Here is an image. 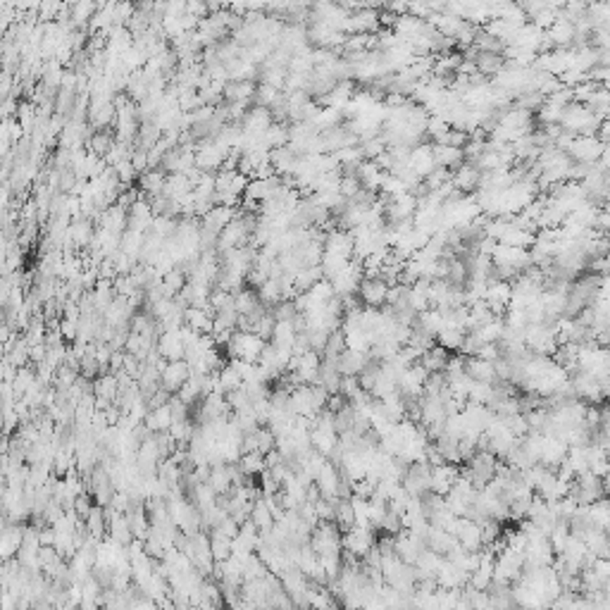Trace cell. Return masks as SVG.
I'll use <instances>...</instances> for the list:
<instances>
[{
    "label": "cell",
    "instance_id": "cell-1",
    "mask_svg": "<svg viewBox=\"0 0 610 610\" xmlns=\"http://www.w3.org/2000/svg\"><path fill=\"white\" fill-rule=\"evenodd\" d=\"M265 338L258 336L255 331H241L236 329L227 346V353H229V360H246V362H258L260 358L262 348H265Z\"/></svg>",
    "mask_w": 610,
    "mask_h": 610
},
{
    "label": "cell",
    "instance_id": "cell-2",
    "mask_svg": "<svg viewBox=\"0 0 610 610\" xmlns=\"http://www.w3.org/2000/svg\"><path fill=\"white\" fill-rule=\"evenodd\" d=\"M603 494H606V486H603V477H599V474H594L591 470L577 474L575 482H572L570 486V496L577 498L582 505H589L594 501H599V498H603Z\"/></svg>",
    "mask_w": 610,
    "mask_h": 610
},
{
    "label": "cell",
    "instance_id": "cell-3",
    "mask_svg": "<svg viewBox=\"0 0 610 610\" xmlns=\"http://www.w3.org/2000/svg\"><path fill=\"white\" fill-rule=\"evenodd\" d=\"M400 482H403L410 496H424L427 491H431V463L429 460H415V463H410L405 467Z\"/></svg>",
    "mask_w": 610,
    "mask_h": 610
},
{
    "label": "cell",
    "instance_id": "cell-4",
    "mask_svg": "<svg viewBox=\"0 0 610 610\" xmlns=\"http://www.w3.org/2000/svg\"><path fill=\"white\" fill-rule=\"evenodd\" d=\"M570 384L575 389V396L582 400H589V403H596V400L606 398V389H603V381L596 377V374L587 372V369H575L570 374Z\"/></svg>",
    "mask_w": 610,
    "mask_h": 610
},
{
    "label": "cell",
    "instance_id": "cell-5",
    "mask_svg": "<svg viewBox=\"0 0 610 610\" xmlns=\"http://www.w3.org/2000/svg\"><path fill=\"white\" fill-rule=\"evenodd\" d=\"M429 369L422 365V362H415V365H410L408 369H403V374H400L398 379V391L403 398H420L424 396V384H427L429 379Z\"/></svg>",
    "mask_w": 610,
    "mask_h": 610
},
{
    "label": "cell",
    "instance_id": "cell-6",
    "mask_svg": "<svg viewBox=\"0 0 610 610\" xmlns=\"http://www.w3.org/2000/svg\"><path fill=\"white\" fill-rule=\"evenodd\" d=\"M372 546H377V539H374V529L372 527L355 525L353 529L343 532V551L353 553V556L365 558Z\"/></svg>",
    "mask_w": 610,
    "mask_h": 610
},
{
    "label": "cell",
    "instance_id": "cell-7",
    "mask_svg": "<svg viewBox=\"0 0 610 610\" xmlns=\"http://www.w3.org/2000/svg\"><path fill=\"white\" fill-rule=\"evenodd\" d=\"M389 284H386L381 277H362L360 286H358V298L362 300V305L367 307H381L386 305V298H389Z\"/></svg>",
    "mask_w": 610,
    "mask_h": 610
},
{
    "label": "cell",
    "instance_id": "cell-8",
    "mask_svg": "<svg viewBox=\"0 0 610 610\" xmlns=\"http://www.w3.org/2000/svg\"><path fill=\"white\" fill-rule=\"evenodd\" d=\"M191 374H193V369H191L186 358H182V360H167V365L163 367V374H160V384H163L167 391L177 393V391H179L182 386L189 381Z\"/></svg>",
    "mask_w": 610,
    "mask_h": 610
},
{
    "label": "cell",
    "instance_id": "cell-9",
    "mask_svg": "<svg viewBox=\"0 0 610 610\" xmlns=\"http://www.w3.org/2000/svg\"><path fill=\"white\" fill-rule=\"evenodd\" d=\"M603 153V144L599 136H575L568 148V155L575 163H599Z\"/></svg>",
    "mask_w": 610,
    "mask_h": 610
},
{
    "label": "cell",
    "instance_id": "cell-10",
    "mask_svg": "<svg viewBox=\"0 0 610 610\" xmlns=\"http://www.w3.org/2000/svg\"><path fill=\"white\" fill-rule=\"evenodd\" d=\"M482 177H484V172L479 170L477 165L463 163L458 170H453L451 182H453V186L460 191V193L472 196V193H477L479 186H482Z\"/></svg>",
    "mask_w": 610,
    "mask_h": 610
},
{
    "label": "cell",
    "instance_id": "cell-11",
    "mask_svg": "<svg viewBox=\"0 0 610 610\" xmlns=\"http://www.w3.org/2000/svg\"><path fill=\"white\" fill-rule=\"evenodd\" d=\"M568 451L570 446L565 443L560 436H551V434H544V443H541V455H539V463L546 465L548 470H558V465L568 458Z\"/></svg>",
    "mask_w": 610,
    "mask_h": 610
},
{
    "label": "cell",
    "instance_id": "cell-12",
    "mask_svg": "<svg viewBox=\"0 0 610 610\" xmlns=\"http://www.w3.org/2000/svg\"><path fill=\"white\" fill-rule=\"evenodd\" d=\"M155 346H158V353L163 355L165 360H182L184 355H186V343H184L179 329L160 331Z\"/></svg>",
    "mask_w": 610,
    "mask_h": 610
},
{
    "label": "cell",
    "instance_id": "cell-13",
    "mask_svg": "<svg viewBox=\"0 0 610 610\" xmlns=\"http://www.w3.org/2000/svg\"><path fill=\"white\" fill-rule=\"evenodd\" d=\"M258 79H229L224 86V103H255Z\"/></svg>",
    "mask_w": 610,
    "mask_h": 610
},
{
    "label": "cell",
    "instance_id": "cell-14",
    "mask_svg": "<svg viewBox=\"0 0 610 610\" xmlns=\"http://www.w3.org/2000/svg\"><path fill=\"white\" fill-rule=\"evenodd\" d=\"M436 582L443 589H465L470 584V572H465L460 565H455L453 560L443 558L439 572H436Z\"/></svg>",
    "mask_w": 610,
    "mask_h": 610
},
{
    "label": "cell",
    "instance_id": "cell-15",
    "mask_svg": "<svg viewBox=\"0 0 610 610\" xmlns=\"http://www.w3.org/2000/svg\"><path fill=\"white\" fill-rule=\"evenodd\" d=\"M315 484H317V489L322 491V496H326V498H338V486H341V470L336 467L334 460L326 458V463L319 467V472L315 474Z\"/></svg>",
    "mask_w": 610,
    "mask_h": 610
},
{
    "label": "cell",
    "instance_id": "cell-16",
    "mask_svg": "<svg viewBox=\"0 0 610 610\" xmlns=\"http://www.w3.org/2000/svg\"><path fill=\"white\" fill-rule=\"evenodd\" d=\"M460 472L453 463H439L431 465V491L439 496H446L453 489V484L458 482Z\"/></svg>",
    "mask_w": 610,
    "mask_h": 610
},
{
    "label": "cell",
    "instance_id": "cell-17",
    "mask_svg": "<svg viewBox=\"0 0 610 610\" xmlns=\"http://www.w3.org/2000/svg\"><path fill=\"white\" fill-rule=\"evenodd\" d=\"M369 360H372V353H367V350L346 348L338 355V369H341L343 377H358L362 369L369 365Z\"/></svg>",
    "mask_w": 610,
    "mask_h": 610
},
{
    "label": "cell",
    "instance_id": "cell-18",
    "mask_svg": "<svg viewBox=\"0 0 610 610\" xmlns=\"http://www.w3.org/2000/svg\"><path fill=\"white\" fill-rule=\"evenodd\" d=\"M465 372L470 374L474 381H484V384H496L498 381L496 362L484 360V358H479V355L465 358Z\"/></svg>",
    "mask_w": 610,
    "mask_h": 610
},
{
    "label": "cell",
    "instance_id": "cell-19",
    "mask_svg": "<svg viewBox=\"0 0 610 610\" xmlns=\"http://www.w3.org/2000/svg\"><path fill=\"white\" fill-rule=\"evenodd\" d=\"M167 172L163 167H151L139 174V191H144V196H158L165 193V184H167Z\"/></svg>",
    "mask_w": 610,
    "mask_h": 610
},
{
    "label": "cell",
    "instance_id": "cell-20",
    "mask_svg": "<svg viewBox=\"0 0 610 610\" xmlns=\"http://www.w3.org/2000/svg\"><path fill=\"white\" fill-rule=\"evenodd\" d=\"M508 58L503 53H489V51H477L474 55V65H477V72L482 77H496L498 72L503 70Z\"/></svg>",
    "mask_w": 610,
    "mask_h": 610
},
{
    "label": "cell",
    "instance_id": "cell-21",
    "mask_svg": "<svg viewBox=\"0 0 610 610\" xmlns=\"http://www.w3.org/2000/svg\"><path fill=\"white\" fill-rule=\"evenodd\" d=\"M460 541L453 537L451 532H448V529H443V527H436V525H431V529H429V534H427V546L431 548V551H436V553H441V556H448V553L453 551L455 546H458Z\"/></svg>",
    "mask_w": 610,
    "mask_h": 610
},
{
    "label": "cell",
    "instance_id": "cell-22",
    "mask_svg": "<svg viewBox=\"0 0 610 610\" xmlns=\"http://www.w3.org/2000/svg\"><path fill=\"white\" fill-rule=\"evenodd\" d=\"M434 160L436 165L448 170H458L460 165L465 163V151L463 148H455L451 144H434Z\"/></svg>",
    "mask_w": 610,
    "mask_h": 610
},
{
    "label": "cell",
    "instance_id": "cell-23",
    "mask_svg": "<svg viewBox=\"0 0 610 610\" xmlns=\"http://www.w3.org/2000/svg\"><path fill=\"white\" fill-rule=\"evenodd\" d=\"M172 422H174V415H172V405H160V408H151L146 415L144 424L148 429L153 431V434H158V431H170Z\"/></svg>",
    "mask_w": 610,
    "mask_h": 610
},
{
    "label": "cell",
    "instance_id": "cell-24",
    "mask_svg": "<svg viewBox=\"0 0 610 610\" xmlns=\"http://www.w3.org/2000/svg\"><path fill=\"white\" fill-rule=\"evenodd\" d=\"M115 144H117V134H113L110 129H96V132L89 136V141H86L89 153H94V155H98V158H106L108 153L113 151Z\"/></svg>",
    "mask_w": 610,
    "mask_h": 610
},
{
    "label": "cell",
    "instance_id": "cell-25",
    "mask_svg": "<svg viewBox=\"0 0 610 610\" xmlns=\"http://www.w3.org/2000/svg\"><path fill=\"white\" fill-rule=\"evenodd\" d=\"M250 520L255 522V527L260 529V532H269V529L274 527L277 517L272 513V508H269L267 498L260 496L253 501V510H250Z\"/></svg>",
    "mask_w": 610,
    "mask_h": 610
},
{
    "label": "cell",
    "instance_id": "cell-26",
    "mask_svg": "<svg viewBox=\"0 0 610 610\" xmlns=\"http://www.w3.org/2000/svg\"><path fill=\"white\" fill-rule=\"evenodd\" d=\"M587 517L591 527H599L603 532H610V501L608 498H599V501L587 505Z\"/></svg>",
    "mask_w": 610,
    "mask_h": 610
},
{
    "label": "cell",
    "instance_id": "cell-27",
    "mask_svg": "<svg viewBox=\"0 0 610 610\" xmlns=\"http://www.w3.org/2000/svg\"><path fill=\"white\" fill-rule=\"evenodd\" d=\"M84 525H86V529H89L91 537L98 539V541H103V537L108 534V513H106V508L96 503L94 510L86 515Z\"/></svg>",
    "mask_w": 610,
    "mask_h": 610
},
{
    "label": "cell",
    "instance_id": "cell-28",
    "mask_svg": "<svg viewBox=\"0 0 610 610\" xmlns=\"http://www.w3.org/2000/svg\"><path fill=\"white\" fill-rule=\"evenodd\" d=\"M448 360H451V350H446L443 346H439V343H434L429 350H424L422 358H420V362L429 369V372H443L448 365Z\"/></svg>",
    "mask_w": 610,
    "mask_h": 610
},
{
    "label": "cell",
    "instance_id": "cell-29",
    "mask_svg": "<svg viewBox=\"0 0 610 610\" xmlns=\"http://www.w3.org/2000/svg\"><path fill=\"white\" fill-rule=\"evenodd\" d=\"M262 303H260V296H258L255 288L250 286H243L234 293V307H236L239 315H250L253 310H258Z\"/></svg>",
    "mask_w": 610,
    "mask_h": 610
},
{
    "label": "cell",
    "instance_id": "cell-30",
    "mask_svg": "<svg viewBox=\"0 0 610 610\" xmlns=\"http://www.w3.org/2000/svg\"><path fill=\"white\" fill-rule=\"evenodd\" d=\"M296 336H298V329H296V324H293V322H277V326H274V334H272V343H274L277 348H281V350H288V353H293Z\"/></svg>",
    "mask_w": 610,
    "mask_h": 610
},
{
    "label": "cell",
    "instance_id": "cell-31",
    "mask_svg": "<svg viewBox=\"0 0 610 610\" xmlns=\"http://www.w3.org/2000/svg\"><path fill=\"white\" fill-rule=\"evenodd\" d=\"M319 279H324V269H322V262L319 265H307V267L298 269L293 277V284L298 291H307V288H312L317 284Z\"/></svg>",
    "mask_w": 610,
    "mask_h": 610
},
{
    "label": "cell",
    "instance_id": "cell-32",
    "mask_svg": "<svg viewBox=\"0 0 610 610\" xmlns=\"http://www.w3.org/2000/svg\"><path fill=\"white\" fill-rule=\"evenodd\" d=\"M177 396H179L186 405H191V408H193V405L203 398V374H196V372L191 374L186 384H184L182 389L177 391Z\"/></svg>",
    "mask_w": 610,
    "mask_h": 610
},
{
    "label": "cell",
    "instance_id": "cell-33",
    "mask_svg": "<svg viewBox=\"0 0 610 610\" xmlns=\"http://www.w3.org/2000/svg\"><path fill=\"white\" fill-rule=\"evenodd\" d=\"M465 329H458V326H443V329L436 334V343L443 346L446 350H460L465 341Z\"/></svg>",
    "mask_w": 610,
    "mask_h": 610
},
{
    "label": "cell",
    "instance_id": "cell-34",
    "mask_svg": "<svg viewBox=\"0 0 610 610\" xmlns=\"http://www.w3.org/2000/svg\"><path fill=\"white\" fill-rule=\"evenodd\" d=\"M334 522L338 525V529H341V532H348V529H353L355 525H358V522H355V510H353V503H350V498H338Z\"/></svg>",
    "mask_w": 610,
    "mask_h": 610
},
{
    "label": "cell",
    "instance_id": "cell-35",
    "mask_svg": "<svg viewBox=\"0 0 610 610\" xmlns=\"http://www.w3.org/2000/svg\"><path fill=\"white\" fill-rule=\"evenodd\" d=\"M239 467H241V472L246 477H258V474H262L267 470V463H265L262 453L253 451V453H243L241 458H239Z\"/></svg>",
    "mask_w": 610,
    "mask_h": 610
},
{
    "label": "cell",
    "instance_id": "cell-36",
    "mask_svg": "<svg viewBox=\"0 0 610 610\" xmlns=\"http://www.w3.org/2000/svg\"><path fill=\"white\" fill-rule=\"evenodd\" d=\"M241 386H243L241 372H239L236 365H234V362L229 360L224 367L220 369V389L224 391V393H229V391H234V389H241Z\"/></svg>",
    "mask_w": 610,
    "mask_h": 610
},
{
    "label": "cell",
    "instance_id": "cell-37",
    "mask_svg": "<svg viewBox=\"0 0 610 610\" xmlns=\"http://www.w3.org/2000/svg\"><path fill=\"white\" fill-rule=\"evenodd\" d=\"M255 291H258V296H260V303L267 305V307H272L274 303H279L281 300V284H279V279H274V277H269V279L265 281L262 286H258Z\"/></svg>",
    "mask_w": 610,
    "mask_h": 610
},
{
    "label": "cell",
    "instance_id": "cell-38",
    "mask_svg": "<svg viewBox=\"0 0 610 610\" xmlns=\"http://www.w3.org/2000/svg\"><path fill=\"white\" fill-rule=\"evenodd\" d=\"M208 534H210V548H212L215 560L231 558V553H234V539L224 537V534H220V532H208Z\"/></svg>",
    "mask_w": 610,
    "mask_h": 610
},
{
    "label": "cell",
    "instance_id": "cell-39",
    "mask_svg": "<svg viewBox=\"0 0 610 610\" xmlns=\"http://www.w3.org/2000/svg\"><path fill=\"white\" fill-rule=\"evenodd\" d=\"M239 312L236 307H227V310H217L215 312V331H224V329H239ZM212 331V334H215Z\"/></svg>",
    "mask_w": 610,
    "mask_h": 610
},
{
    "label": "cell",
    "instance_id": "cell-40",
    "mask_svg": "<svg viewBox=\"0 0 610 610\" xmlns=\"http://www.w3.org/2000/svg\"><path fill=\"white\" fill-rule=\"evenodd\" d=\"M269 312L274 315L277 322H293V319L298 317V307H296L293 300H286V298H281L279 303H274L272 307H269Z\"/></svg>",
    "mask_w": 610,
    "mask_h": 610
},
{
    "label": "cell",
    "instance_id": "cell-41",
    "mask_svg": "<svg viewBox=\"0 0 610 610\" xmlns=\"http://www.w3.org/2000/svg\"><path fill=\"white\" fill-rule=\"evenodd\" d=\"M453 177V170L448 167H441V165H436L434 170L429 172L427 177H424V186H427L429 191H439L443 184H448Z\"/></svg>",
    "mask_w": 610,
    "mask_h": 610
},
{
    "label": "cell",
    "instance_id": "cell-42",
    "mask_svg": "<svg viewBox=\"0 0 610 610\" xmlns=\"http://www.w3.org/2000/svg\"><path fill=\"white\" fill-rule=\"evenodd\" d=\"M274 326H277V319H274L272 312L267 310V312H265V315L260 317V322H258V326H255V334H258V336H262L265 341H272Z\"/></svg>",
    "mask_w": 610,
    "mask_h": 610
},
{
    "label": "cell",
    "instance_id": "cell-43",
    "mask_svg": "<svg viewBox=\"0 0 610 610\" xmlns=\"http://www.w3.org/2000/svg\"><path fill=\"white\" fill-rule=\"evenodd\" d=\"M360 391H365V389L360 386V379H358V377H343V379H341V391H338V393H343V396H346V400H353Z\"/></svg>",
    "mask_w": 610,
    "mask_h": 610
},
{
    "label": "cell",
    "instance_id": "cell-44",
    "mask_svg": "<svg viewBox=\"0 0 610 610\" xmlns=\"http://www.w3.org/2000/svg\"><path fill=\"white\" fill-rule=\"evenodd\" d=\"M599 163L603 165V170H610V144L603 146V153H601V160Z\"/></svg>",
    "mask_w": 610,
    "mask_h": 610
},
{
    "label": "cell",
    "instance_id": "cell-45",
    "mask_svg": "<svg viewBox=\"0 0 610 610\" xmlns=\"http://www.w3.org/2000/svg\"><path fill=\"white\" fill-rule=\"evenodd\" d=\"M603 486H606V491L610 494V470H608L606 474H603Z\"/></svg>",
    "mask_w": 610,
    "mask_h": 610
},
{
    "label": "cell",
    "instance_id": "cell-46",
    "mask_svg": "<svg viewBox=\"0 0 610 610\" xmlns=\"http://www.w3.org/2000/svg\"><path fill=\"white\" fill-rule=\"evenodd\" d=\"M603 210H606V212H610V201L606 203V205H603Z\"/></svg>",
    "mask_w": 610,
    "mask_h": 610
}]
</instances>
